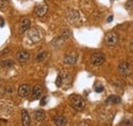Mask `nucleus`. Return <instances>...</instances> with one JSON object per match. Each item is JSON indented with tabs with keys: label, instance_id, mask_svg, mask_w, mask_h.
I'll return each mask as SVG.
<instances>
[{
	"label": "nucleus",
	"instance_id": "1",
	"mask_svg": "<svg viewBox=\"0 0 133 126\" xmlns=\"http://www.w3.org/2000/svg\"><path fill=\"white\" fill-rule=\"evenodd\" d=\"M70 103H71V106H72V108L74 109V110L78 111V112H80V111H83L84 108H85V100H84V98L82 96H80V95H72L71 97H70Z\"/></svg>",
	"mask_w": 133,
	"mask_h": 126
},
{
	"label": "nucleus",
	"instance_id": "2",
	"mask_svg": "<svg viewBox=\"0 0 133 126\" xmlns=\"http://www.w3.org/2000/svg\"><path fill=\"white\" fill-rule=\"evenodd\" d=\"M27 39L33 43V44H36V43H39L41 40H42V34L40 30H38L37 28H32V29H29L28 30V33H27Z\"/></svg>",
	"mask_w": 133,
	"mask_h": 126
},
{
	"label": "nucleus",
	"instance_id": "3",
	"mask_svg": "<svg viewBox=\"0 0 133 126\" xmlns=\"http://www.w3.org/2000/svg\"><path fill=\"white\" fill-rule=\"evenodd\" d=\"M118 72L121 76L123 77H128L131 72H132V69H131V65L128 63V62H121L118 66Z\"/></svg>",
	"mask_w": 133,
	"mask_h": 126
},
{
	"label": "nucleus",
	"instance_id": "4",
	"mask_svg": "<svg viewBox=\"0 0 133 126\" xmlns=\"http://www.w3.org/2000/svg\"><path fill=\"white\" fill-rule=\"evenodd\" d=\"M104 42L110 47L115 46L117 43L119 42V35L117 34L116 32H110V33H108L105 35V37H104Z\"/></svg>",
	"mask_w": 133,
	"mask_h": 126
},
{
	"label": "nucleus",
	"instance_id": "5",
	"mask_svg": "<svg viewBox=\"0 0 133 126\" xmlns=\"http://www.w3.org/2000/svg\"><path fill=\"white\" fill-rule=\"evenodd\" d=\"M105 61V55L101 52H94L90 56V63L93 66H100L104 63Z\"/></svg>",
	"mask_w": 133,
	"mask_h": 126
},
{
	"label": "nucleus",
	"instance_id": "6",
	"mask_svg": "<svg viewBox=\"0 0 133 126\" xmlns=\"http://www.w3.org/2000/svg\"><path fill=\"white\" fill-rule=\"evenodd\" d=\"M31 27V21L27 17H24L22 18L21 23H19V28H18V33L19 34H23L25 32H27Z\"/></svg>",
	"mask_w": 133,
	"mask_h": 126
},
{
	"label": "nucleus",
	"instance_id": "7",
	"mask_svg": "<svg viewBox=\"0 0 133 126\" xmlns=\"http://www.w3.org/2000/svg\"><path fill=\"white\" fill-rule=\"evenodd\" d=\"M47 11H48V6H47V4H45V3L37 5V6L35 7V10H34L35 15L37 16H39V17L45 16V15L47 14Z\"/></svg>",
	"mask_w": 133,
	"mask_h": 126
},
{
	"label": "nucleus",
	"instance_id": "8",
	"mask_svg": "<svg viewBox=\"0 0 133 126\" xmlns=\"http://www.w3.org/2000/svg\"><path fill=\"white\" fill-rule=\"evenodd\" d=\"M17 92H18V95H19L21 97H27L28 95H30V92H31L30 86H29L28 84H22V85L18 87Z\"/></svg>",
	"mask_w": 133,
	"mask_h": 126
},
{
	"label": "nucleus",
	"instance_id": "9",
	"mask_svg": "<svg viewBox=\"0 0 133 126\" xmlns=\"http://www.w3.org/2000/svg\"><path fill=\"white\" fill-rule=\"evenodd\" d=\"M16 58H17V60L18 61V62L24 63V62H27V61L29 60V58H30V53H29L28 51H26V50H21V51H18V52L17 53Z\"/></svg>",
	"mask_w": 133,
	"mask_h": 126
},
{
	"label": "nucleus",
	"instance_id": "10",
	"mask_svg": "<svg viewBox=\"0 0 133 126\" xmlns=\"http://www.w3.org/2000/svg\"><path fill=\"white\" fill-rule=\"evenodd\" d=\"M22 124L23 126H30L31 125V119H30V115L26 110H22Z\"/></svg>",
	"mask_w": 133,
	"mask_h": 126
},
{
	"label": "nucleus",
	"instance_id": "11",
	"mask_svg": "<svg viewBox=\"0 0 133 126\" xmlns=\"http://www.w3.org/2000/svg\"><path fill=\"white\" fill-rule=\"evenodd\" d=\"M77 62V54L76 53H70V54H66L64 59V63L69 66H72V65H75Z\"/></svg>",
	"mask_w": 133,
	"mask_h": 126
},
{
	"label": "nucleus",
	"instance_id": "12",
	"mask_svg": "<svg viewBox=\"0 0 133 126\" xmlns=\"http://www.w3.org/2000/svg\"><path fill=\"white\" fill-rule=\"evenodd\" d=\"M43 92V88L41 85H35L33 87V90H32V98L33 99H37L39 98Z\"/></svg>",
	"mask_w": 133,
	"mask_h": 126
},
{
	"label": "nucleus",
	"instance_id": "13",
	"mask_svg": "<svg viewBox=\"0 0 133 126\" xmlns=\"http://www.w3.org/2000/svg\"><path fill=\"white\" fill-rule=\"evenodd\" d=\"M46 115H45V112L43 110H37L35 113H34V118L37 122H42L44 121Z\"/></svg>",
	"mask_w": 133,
	"mask_h": 126
},
{
	"label": "nucleus",
	"instance_id": "14",
	"mask_svg": "<svg viewBox=\"0 0 133 126\" xmlns=\"http://www.w3.org/2000/svg\"><path fill=\"white\" fill-rule=\"evenodd\" d=\"M53 123L56 126H66V119L64 116H56L53 118Z\"/></svg>",
	"mask_w": 133,
	"mask_h": 126
},
{
	"label": "nucleus",
	"instance_id": "15",
	"mask_svg": "<svg viewBox=\"0 0 133 126\" xmlns=\"http://www.w3.org/2000/svg\"><path fill=\"white\" fill-rule=\"evenodd\" d=\"M107 104H112V105H115V104H120L121 103V98L120 96L118 95H110L107 100H105Z\"/></svg>",
	"mask_w": 133,
	"mask_h": 126
},
{
	"label": "nucleus",
	"instance_id": "16",
	"mask_svg": "<svg viewBox=\"0 0 133 126\" xmlns=\"http://www.w3.org/2000/svg\"><path fill=\"white\" fill-rule=\"evenodd\" d=\"M2 68H11L14 66V62L11 60H4L3 62L0 63Z\"/></svg>",
	"mask_w": 133,
	"mask_h": 126
},
{
	"label": "nucleus",
	"instance_id": "17",
	"mask_svg": "<svg viewBox=\"0 0 133 126\" xmlns=\"http://www.w3.org/2000/svg\"><path fill=\"white\" fill-rule=\"evenodd\" d=\"M46 55H47V53L45 51H42V52H40V53H38L36 55V61L37 62H41V61H43L46 58Z\"/></svg>",
	"mask_w": 133,
	"mask_h": 126
},
{
	"label": "nucleus",
	"instance_id": "18",
	"mask_svg": "<svg viewBox=\"0 0 133 126\" xmlns=\"http://www.w3.org/2000/svg\"><path fill=\"white\" fill-rule=\"evenodd\" d=\"M132 124H133L132 120H130V119H124V120H122L120 126H132Z\"/></svg>",
	"mask_w": 133,
	"mask_h": 126
},
{
	"label": "nucleus",
	"instance_id": "19",
	"mask_svg": "<svg viewBox=\"0 0 133 126\" xmlns=\"http://www.w3.org/2000/svg\"><path fill=\"white\" fill-rule=\"evenodd\" d=\"M94 90H95V92H102L103 91V86L100 84V83H96L95 85H94Z\"/></svg>",
	"mask_w": 133,
	"mask_h": 126
},
{
	"label": "nucleus",
	"instance_id": "20",
	"mask_svg": "<svg viewBox=\"0 0 133 126\" xmlns=\"http://www.w3.org/2000/svg\"><path fill=\"white\" fill-rule=\"evenodd\" d=\"M62 82H63V78H62L61 75H58L57 78H56V80H55V85H56L57 87H59V86L62 85Z\"/></svg>",
	"mask_w": 133,
	"mask_h": 126
},
{
	"label": "nucleus",
	"instance_id": "21",
	"mask_svg": "<svg viewBox=\"0 0 133 126\" xmlns=\"http://www.w3.org/2000/svg\"><path fill=\"white\" fill-rule=\"evenodd\" d=\"M126 8L127 9H132L133 8V0H128L126 3Z\"/></svg>",
	"mask_w": 133,
	"mask_h": 126
},
{
	"label": "nucleus",
	"instance_id": "22",
	"mask_svg": "<svg viewBox=\"0 0 133 126\" xmlns=\"http://www.w3.org/2000/svg\"><path fill=\"white\" fill-rule=\"evenodd\" d=\"M46 102H47V97H46V96H44V97L41 99L40 105H41V106H43V105H45V104H46Z\"/></svg>",
	"mask_w": 133,
	"mask_h": 126
},
{
	"label": "nucleus",
	"instance_id": "23",
	"mask_svg": "<svg viewBox=\"0 0 133 126\" xmlns=\"http://www.w3.org/2000/svg\"><path fill=\"white\" fill-rule=\"evenodd\" d=\"M5 4H7V0H0V6H4Z\"/></svg>",
	"mask_w": 133,
	"mask_h": 126
},
{
	"label": "nucleus",
	"instance_id": "24",
	"mask_svg": "<svg viewBox=\"0 0 133 126\" xmlns=\"http://www.w3.org/2000/svg\"><path fill=\"white\" fill-rule=\"evenodd\" d=\"M130 51L133 53V40L131 41V43H130Z\"/></svg>",
	"mask_w": 133,
	"mask_h": 126
},
{
	"label": "nucleus",
	"instance_id": "25",
	"mask_svg": "<svg viewBox=\"0 0 133 126\" xmlns=\"http://www.w3.org/2000/svg\"><path fill=\"white\" fill-rule=\"evenodd\" d=\"M112 20H113V16H110V17L108 18V22H112Z\"/></svg>",
	"mask_w": 133,
	"mask_h": 126
},
{
	"label": "nucleus",
	"instance_id": "26",
	"mask_svg": "<svg viewBox=\"0 0 133 126\" xmlns=\"http://www.w3.org/2000/svg\"><path fill=\"white\" fill-rule=\"evenodd\" d=\"M2 92H3V88H2V87H1V86H0V95H1V93H2Z\"/></svg>",
	"mask_w": 133,
	"mask_h": 126
},
{
	"label": "nucleus",
	"instance_id": "27",
	"mask_svg": "<svg viewBox=\"0 0 133 126\" xmlns=\"http://www.w3.org/2000/svg\"><path fill=\"white\" fill-rule=\"evenodd\" d=\"M40 126H49V125H45V124H43V125H40Z\"/></svg>",
	"mask_w": 133,
	"mask_h": 126
}]
</instances>
